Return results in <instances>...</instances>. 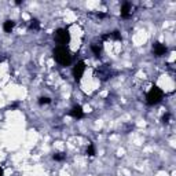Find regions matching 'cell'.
I'll return each instance as SVG.
<instances>
[{
    "label": "cell",
    "mask_w": 176,
    "mask_h": 176,
    "mask_svg": "<svg viewBox=\"0 0 176 176\" xmlns=\"http://www.w3.org/2000/svg\"><path fill=\"white\" fill-rule=\"evenodd\" d=\"M54 59L62 66H69L72 62V54L68 50V47L58 46L54 48Z\"/></svg>",
    "instance_id": "cell-1"
},
{
    "label": "cell",
    "mask_w": 176,
    "mask_h": 176,
    "mask_svg": "<svg viewBox=\"0 0 176 176\" xmlns=\"http://www.w3.org/2000/svg\"><path fill=\"white\" fill-rule=\"evenodd\" d=\"M162 98H164V92L158 87H153L146 95V100L149 105H157L158 102L162 100Z\"/></svg>",
    "instance_id": "cell-2"
},
{
    "label": "cell",
    "mask_w": 176,
    "mask_h": 176,
    "mask_svg": "<svg viewBox=\"0 0 176 176\" xmlns=\"http://www.w3.org/2000/svg\"><path fill=\"white\" fill-rule=\"evenodd\" d=\"M54 39H55V41L59 44V46H65L70 41V33L68 29H63V28H59V29H56L55 33H54Z\"/></svg>",
    "instance_id": "cell-3"
},
{
    "label": "cell",
    "mask_w": 176,
    "mask_h": 176,
    "mask_svg": "<svg viewBox=\"0 0 176 176\" xmlns=\"http://www.w3.org/2000/svg\"><path fill=\"white\" fill-rule=\"evenodd\" d=\"M84 70H85V62L84 61H80L76 66L73 68V76H74V80H76V81H80V80H81Z\"/></svg>",
    "instance_id": "cell-4"
},
{
    "label": "cell",
    "mask_w": 176,
    "mask_h": 176,
    "mask_svg": "<svg viewBox=\"0 0 176 176\" xmlns=\"http://www.w3.org/2000/svg\"><path fill=\"white\" fill-rule=\"evenodd\" d=\"M153 52H154L155 56H162L164 54L167 52V47L157 41V43H154L153 44Z\"/></svg>",
    "instance_id": "cell-5"
},
{
    "label": "cell",
    "mask_w": 176,
    "mask_h": 176,
    "mask_svg": "<svg viewBox=\"0 0 176 176\" xmlns=\"http://www.w3.org/2000/svg\"><path fill=\"white\" fill-rule=\"evenodd\" d=\"M70 116L74 117V118H83L84 117V112H83V107L80 105H76L73 106V109L70 110Z\"/></svg>",
    "instance_id": "cell-6"
},
{
    "label": "cell",
    "mask_w": 176,
    "mask_h": 176,
    "mask_svg": "<svg viewBox=\"0 0 176 176\" xmlns=\"http://www.w3.org/2000/svg\"><path fill=\"white\" fill-rule=\"evenodd\" d=\"M131 3H128V1H125L123 4V7H121V17L123 18H128V17L131 15Z\"/></svg>",
    "instance_id": "cell-7"
},
{
    "label": "cell",
    "mask_w": 176,
    "mask_h": 176,
    "mask_svg": "<svg viewBox=\"0 0 176 176\" xmlns=\"http://www.w3.org/2000/svg\"><path fill=\"white\" fill-rule=\"evenodd\" d=\"M14 21H11V19H8V21H6V22L3 23V29H4V32H7V33H10V32L13 31V28H14Z\"/></svg>",
    "instance_id": "cell-8"
},
{
    "label": "cell",
    "mask_w": 176,
    "mask_h": 176,
    "mask_svg": "<svg viewBox=\"0 0 176 176\" xmlns=\"http://www.w3.org/2000/svg\"><path fill=\"white\" fill-rule=\"evenodd\" d=\"M91 50H92V52L95 54V56H96V58H99V56H100V47H98L96 44H92Z\"/></svg>",
    "instance_id": "cell-9"
},
{
    "label": "cell",
    "mask_w": 176,
    "mask_h": 176,
    "mask_svg": "<svg viewBox=\"0 0 176 176\" xmlns=\"http://www.w3.org/2000/svg\"><path fill=\"white\" fill-rule=\"evenodd\" d=\"M87 155H90V157H94L95 155V149H94V145L90 143L88 147H87Z\"/></svg>",
    "instance_id": "cell-10"
},
{
    "label": "cell",
    "mask_w": 176,
    "mask_h": 176,
    "mask_svg": "<svg viewBox=\"0 0 176 176\" xmlns=\"http://www.w3.org/2000/svg\"><path fill=\"white\" fill-rule=\"evenodd\" d=\"M31 28L32 29H35V31H37L39 28H40V23H39L37 19H32L31 21Z\"/></svg>",
    "instance_id": "cell-11"
},
{
    "label": "cell",
    "mask_w": 176,
    "mask_h": 176,
    "mask_svg": "<svg viewBox=\"0 0 176 176\" xmlns=\"http://www.w3.org/2000/svg\"><path fill=\"white\" fill-rule=\"evenodd\" d=\"M50 102H51V99L47 98V96H41V98L39 99V103H40V105H47V103H50Z\"/></svg>",
    "instance_id": "cell-12"
},
{
    "label": "cell",
    "mask_w": 176,
    "mask_h": 176,
    "mask_svg": "<svg viewBox=\"0 0 176 176\" xmlns=\"http://www.w3.org/2000/svg\"><path fill=\"white\" fill-rule=\"evenodd\" d=\"M52 158L55 161H62L63 158H65V154H62V153H58V154H54L52 155Z\"/></svg>",
    "instance_id": "cell-13"
},
{
    "label": "cell",
    "mask_w": 176,
    "mask_h": 176,
    "mask_svg": "<svg viewBox=\"0 0 176 176\" xmlns=\"http://www.w3.org/2000/svg\"><path fill=\"white\" fill-rule=\"evenodd\" d=\"M169 118H171V116H169V114H165L164 117H162V121H164V123H169Z\"/></svg>",
    "instance_id": "cell-14"
},
{
    "label": "cell",
    "mask_w": 176,
    "mask_h": 176,
    "mask_svg": "<svg viewBox=\"0 0 176 176\" xmlns=\"http://www.w3.org/2000/svg\"><path fill=\"white\" fill-rule=\"evenodd\" d=\"M0 176H3V169L0 168Z\"/></svg>",
    "instance_id": "cell-15"
}]
</instances>
